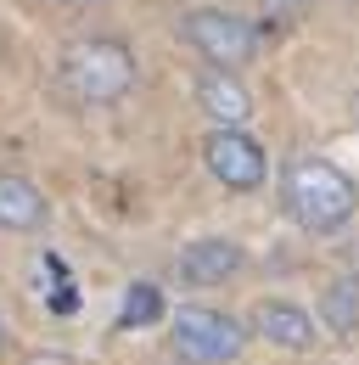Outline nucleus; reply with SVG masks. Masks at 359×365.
Here are the masks:
<instances>
[{
	"instance_id": "1",
	"label": "nucleus",
	"mask_w": 359,
	"mask_h": 365,
	"mask_svg": "<svg viewBox=\"0 0 359 365\" xmlns=\"http://www.w3.org/2000/svg\"><path fill=\"white\" fill-rule=\"evenodd\" d=\"M281 197H286V214L314 236L343 230L359 208V185L326 158H292L281 175Z\"/></svg>"
},
{
	"instance_id": "2",
	"label": "nucleus",
	"mask_w": 359,
	"mask_h": 365,
	"mask_svg": "<svg viewBox=\"0 0 359 365\" xmlns=\"http://www.w3.org/2000/svg\"><path fill=\"white\" fill-rule=\"evenodd\" d=\"M62 85L79 101H90V107H107V101L130 96L135 91L130 46H118V40H73L62 51Z\"/></svg>"
},
{
	"instance_id": "3",
	"label": "nucleus",
	"mask_w": 359,
	"mask_h": 365,
	"mask_svg": "<svg viewBox=\"0 0 359 365\" xmlns=\"http://www.w3.org/2000/svg\"><path fill=\"white\" fill-rule=\"evenodd\" d=\"M180 34L191 40V51H202V56H208V68H219V73H236V68H241V62H253V51H259L253 23H247V17H236V11H224V6L185 11V17H180Z\"/></svg>"
},
{
	"instance_id": "4",
	"label": "nucleus",
	"mask_w": 359,
	"mask_h": 365,
	"mask_svg": "<svg viewBox=\"0 0 359 365\" xmlns=\"http://www.w3.org/2000/svg\"><path fill=\"white\" fill-rule=\"evenodd\" d=\"M247 349L241 320L219 315V309H180L175 315V354L191 365H224Z\"/></svg>"
},
{
	"instance_id": "5",
	"label": "nucleus",
	"mask_w": 359,
	"mask_h": 365,
	"mask_svg": "<svg viewBox=\"0 0 359 365\" xmlns=\"http://www.w3.org/2000/svg\"><path fill=\"white\" fill-rule=\"evenodd\" d=\"M202 163H208V175L230 191H259L269 175V158L264 146L247 135V130H208L202 140Z\"/></svg>"
},
{
	"instance_id": "6",
	"label": "nucleus",
	"mask_w": 359,
	"mask_h": 365,
	"mask_svg": "<svg viewBox=\"0 0 359 365\" xmlns=\"http://www.w3.org/2000/svg\"><path fill=\"white\" fill-rule=\"evenodd\" d=\"M236 270H241V247L224 242V236H202V242L180 247V259H175V275L185 287H224Z\"/></svg>"
},
{
	"instance_id": "7",
	"label": "nucleus",
	"mask_w": 359,
	"mask_h": 365,
	"mask_svg": "<svg viewBox=\"0 0 359 365\" xmlns=\"http://www.w3.org/2000/svg\"><path fill=\"white\" fill-rule=\"evenodd\" d=\"M253 326H259V337H264V343H275V349H292V354L314 349V315L303 309V304L264 298V304L253 309Z\"/></svg>"
},
{
	"instance_id": "8",
	"label": "nucleus",
	"mask_w": 359,
	"mask_h": 365,
	"mask_svg": "<svg viewBox=\"0 0 359 365\" xmlns=\"http://www.w3.org/2000/svg\"><path fill=\"white\" fill-rule=\"evenodd\" d=\"M197 101H202V113L214 118V130H241V124L253 118L247 85H241L236 73H219V68H208V73L197 79Z\"/></svg>"
},
{
	"instance_id": "9",
	"label": "nucleus",
	"mask_w": 359,
	"mask_h": 365,
	"mask_svg": "<svg viewBox=\"0 0 359 365\" xmlns=\"http://www.w3.org/2000/svg\"><path fill=\"white\" fill-rule=\"evenodd\" d=\"M45 220H51V208H45L40 185L23 175H0V230L34 236V230H45Z\"/></svg>"
},
{
	"instance_id": "10",
	"label": "nucleus",
	"mask_w": 359,
	"mask_h": 365,
	"mask_svg": "<svg viewBox=\"0 0 359 365\" xmlns=\"http://www.w3.org/2000/svg\"><path fill=\"white\" fill-rule=\"evenodd\" d=\"M152 320H163V292L140 281L124 292V326H152Z\"/></svg>"
},
{
	"instance_id": "11",
	"label": "nucleus",
	"mask_w": 359,
	"mask_h": 365,
	"mask_svg": "<svg viewBox=\"0 0 359 365\" xmlns=\"http://www.w3.org/2000/svg\"><path fill=\"white\" fill-rule=\"evenodd\" d=\"M326 315H331V331H337V337H348V331H354V320H359V287H331Z\"/></svg>"
},
{
	"instance_id": "12",
	"label": "nucleus",
	"mask_w": 359,
	"mask_h": 365,
	"mask_svg": "<svg viewBox=\"0 0 359 365\" xmlns=\"http://www.w3.org/2000/svg\"><path fill=\"white\" fill-rule=\"evenodd\" d=\"M269 11H275V17H292V11H303V6H309V0H264Z\"/></svg>"
},
{
	"instance_id": "13",
	"label": "nucleus",
	"mask_w": 359,
	"mask_h": 365,
	"mask_svg": "<svg viewBox=\"0 0 359 365\" xmlns=\"http://www.w3.org/2000/svg\"><path fill=\"white\" fill-rule=\"evenodd\" d=\"M56 6H68V11H90V6H107V0H56Z\"/></svg>"
}]
</instances>
